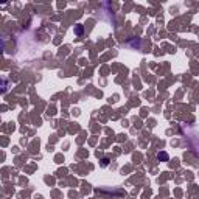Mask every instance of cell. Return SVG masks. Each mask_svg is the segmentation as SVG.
<instances>
[{"label": "cell", "instance_id": "1", "mask_svg": "<svg viewBox=\"0 0 199 199\" xmlns=\"http://www.w3.org/2000/svg\"><path fill=\"white\" fill-rule=\"evenodd\" d=\"M157 157H159V160H162V159H163V160H168V154H166V153H159Z\"/></svg>", "mask_w": 199, "mask_h": 199}]
</instances>
